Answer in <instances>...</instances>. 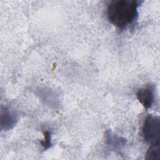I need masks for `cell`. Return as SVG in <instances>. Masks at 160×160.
I'll return each mask as SVG.
<instances>
[{
	"label": "cell",
	"instance_id": "3957f363",
	"mask_svg": "<svg viewBox=\"0 0 160 160\" xmlns=\"http://www.w3.org/2000/svg\"><path fill=\"white\" fill-rule=\"evenodd\" d=\"M139 102L146 108H151L154 103L155 98V90L153 85H146L140 88L136 94Z\"/></svg>",
	"mask_w": 160,
	"mask_h": 160
},
{
	"label": "cell",
	"instance_id": "8992f818",
	"mask_svg": "<svg viewBox=\"0 0 160 160\" xmlns=\"http://www.w3.org/2000/svg\"><path fill=\"white\" fill-rule=\"evenodd\" d=\"M145 158L147 160H160V144L151 145Z\"/></svg>",
	"mask_w": 160,
	"mask_h": 160
},
{
	"label": "cell",
	"instance_id": "7a4b0ae2",
	"mask_svg": "<svg viewBox=\"0 0 160 160\" xmlns=\"http://www.w3.org/2000/svg\"><path fill=\"white\" fill-rule=\"evenodd\" d=\"M144 141L150 145L160 144V119L158 116L149 115L146 117L142 128Z\"/></svg>",
	"mask_w": 160,
	"mask_h": 160
},
{
	"label": "cell",
	"instance_id": "6da1fadb",
	"mask_svg": "<svg viewBox=\"0 0 160 160\" xmlns=\"http://www.w3.org/2000/svg\"><path fill=\"white\" fill-rule=\"evenodd\" d=\"M140 2L136 0H115L107 9L109 21L119 29H125L137 19Z\"/></svg>",
	"mask_w": 160,
	"mask_h": 160
},
{
	"label": "cell",
	"instance_id": "52a82bcc",
	"mask_svg": "<svg viewBox=\"0 0 160 160\" xmlns=\"http://www.w3.org/2000/svg\"><path fill=\"white\" fill-rule=\"evenodd\" d=\"M41 144L44 150L48 149L52 146L51 134L49 131H46L44 132V140L41 141Z\"/></svg>",
	"mask_w": 160,
	"mask_h": 160
},
{
	"label": "cell",
	"instance_id": "277c9868",
	"mask_svg": "<svg viewBox=\"0 0 160 160\" xmlns=\"http://www.w3.org/2000/svg\"><path fill=\"white\" fill-rule=\"evenodd\" d=\"M16 113L8 108H5L1 114V129L5 131L12 128L18 121Z\"/></svg>",
	"mask_w": 160,
	"mask_h": 160
},
{
	"label": "cell",
	"instance_id": "5b68a950",
	"mask_svg": "<svg viewBox=\"0 0 160 160\" xmlns=\"http://www.w3.org/2000/svg\"><path fill=\"white\" fill-rule=\"evenodd\" d=\"M106 141L109 146L116 151H120L126 143L124 138L113 134L109 130L106 132Z\"/></svg>",
	"mask_w": 160,
	"mask_h": 160
}]
</instances>
